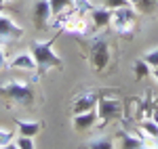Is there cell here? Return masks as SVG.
I'll use <instances>...</instances> for the list:
<instances>
[{"label": "cell", "mask_w": 158, "mask_h": 149, "mask_svg": "<svg viewBox=\"0 0 158 149\" xmlns=\"http://www.w3.org/2000/svg\"><path fill=\"white\" fill-rule=\"evenodd\" d=\"M85 38L86 40H82V44L86 49V59L97 74H103L112 61V46H110L108 36L106 34H93V36Z\"/></svg>", "instance_id": "1"}, {"label": "cell", "mask_w": 158, "mask_h": 149, "mask_svg": "<svg viewBox=\"0 0 158 149\" xmlns=\"http://www.w3.org/2000/svg\"><path fill=\"white\" fill-rule=\"evenodd\" d=\"M55 40H57V36L49 38V40H44V42L36 40V42L30 44V53H32V57H34V61H36V78L44 76L51 67H63L61 57L53 50Z\"/></svg>", "instance_id": "2"}, {"label": "cell", "mask_w": 158, "mask_h": 149, "mask_svg": "<svg viewBox=\"0 0 158 149\" xmlns=\"http://www.w3.org/2000/svg\"><path fill=\"white\" fill-rule=\"evenodd\" d=\"M0 97L6 101H13L15 105H23V107H32L36 101V90L30 82L23 80H9L0 86Z\"/></svg>", "instance_id": "3"}, {"label": "cell", "mask_w": 158, "mask_h": 149, "mask_svg": "<svg viewBox=\"0 0 158 149\" xmlns=\"http://www.w3.org/2000/svg\"><path fill=\"white\" fill-rule=\"evenodd\" d=\"M137 25V13L133 6H122V9H114L112 13V27L124 38H131Z\"/></svg>", "instance_id": "4"}, {"label": "cell", "mask_w": 158, "mask_h": 149, "mask_svg": "<svg viewBox=\"0 0 158 149\" xmlns=\"http://www.w3.org/2000/svg\"><path fill=\"white\" fill-rule=\"evenodd\" d=\"M97 116H99V122L101 124L112 122L114 118H120L122 116V103L118 99H114V97H99Z\"/></svg>", "instance_id": "5"}, {"label": "cell", "mask_w": 158, "mask_h": 149, "mask_svg": "<svg viewBox=\"0 0 158 149\" xmlns=\"http://www.w3.org/2000/svg\"><path fill=\"white\" fill-rule=\"evenodd\" d=\"M21 36H23V27L13 17L0 13V44H6L11 40H19Z\"/></svg>", "instance_id": "6"}, {"label": "cell", "mask_w": 158, "mask_h": 149, "mask_svg": "<svg viewBox=\"0 0 158 149\" xmlns=\"http://www.w3.org/2000/svg\"><path fill=\"white\" fill-rule=\"evenodd\" d=\"M32 19H34V27L36 29H47L53 19L49 0H36L34 2V11H32Z\"/></svg>", "instance_id": "7"}, {"label": "cell", "mask_w": 158, "mask_h": 149, "mask_svg": "<svg viewBox=\"0 0 158 149\" xmlns=\"http://www.w3.org/2000/svg\"><path fill=\"white\" fill-rule=\"evenodd\" d=\"M99 103V92L97 90H85L82 95H78L72 103V113H82L95 109Z\"/></svg>", "instance_id": "8"}, {"label": "cell", "mask_w": 158, "mask_h": 149, "mask_svg": "<svg viewBox=\"0 0 158 149\" xmlns=\"http://www.w3.org/2000/svg\"><path fill=\"white\" fill-rule=\"evenodd\" d=\"M61 32L72 34V36H76V38H82V36H86V32H89V25H86L85 17H82L80 13L74 11L72 15L68 17V21H65V25H63Z\"/></svg>", "instance_id": "9"}, {"label": "cell", "mask_w": 158, "mask_h": 149, "mask_svg": "<svg viewBox=\"0 0 158 149\" xmlns=\"http://www.w3.org/2000/svg\"><path fill=\"white\" fill-rule=\"evenodd\" d=\"M72 124H74V130H78V132H85V130H91L93 126H97V124H99L97 107H95V109H91V112L74 113Z\"/></svg>", "instance_id": "10"}, {"label": "cell", "mask_w": 158, "mask_h": 149, "mask_svg": "<svg viewBox=\"0 0 158 149\" xmlns=\"http://www.w3.org/2000/svg\"><path fill=\"white\" fill-rule=\"evenodd\" d=\"M6 67L11 69H25V72H36V61L32 57V53H17L11 61L6 63Z\"/></svg>", "instance_id": "11"}, {"label": "cell", "mask_w": 158, "mask_h": 149, "mask_svg": "<svg viewBox=\"0 0 158 149\" xmlns=\"http://www.w3.org/2000/svg\"><path fill=\"white\" fill-rule=\"evenodd\" d=\"M112 9H91V21H93V27L95 29H103V27H108L112 25Z\"/></svg>", "instance_id": "12"}, {"label": "cell", "mask_w": 158, "mask_h": 149, "mask_svg": "<svg viewBox=\"0 0 158 149\" xmlns=\"http://www.w3.org/2000/svg\"><path fill=\"white\" fill-rule=\"evenodd\" d=\"M15 126H17L19 135H25L32 139L42 130V122H38V120H15Z\"/></svg>", "instance_id": "13"}, {"label": "cell", "mask_w": 158, "mask_h": 149, "mask_svg": "<svg viewBox=\"0 0 158 149\" xmlns=\"http://www.w3.org/2000/svg\"><path fill=\"white\" fill-rule=\"evenodd\" d=\"M118 145L120 147H127V149H141V147H150L146 141L141 137H137V135H131V132H120L118 135Z\"/></svg>", "instance_id": "14"}, {"label": "cell", "mask_w": 158, "mask_h": 149, "mask_svg": "<svg viewBox=\"0 0 158 149\" xmlns=\"http://www.w3.org/2000/svg\"><path fill=\"white\" fill-rule=\"evenodd\" d=\"M139 128H141V130H143V132H146V135L152 139L154 143H158V124L152 120V118L141 120V122H139Z\"/></svg>", "instance_id": "15"}, {"label": "cell", "mask_w": 158, "mask_h": 149, "mask_svg": "<svg viewBox=\"0 0 158 149\" xmlns=\"http://www.w3.org/2000/svg\"><path fill=\"white\" fill-rule=\"evenodd\" d=\"M135 9L143 15H152L158 11V0H137L135 2Z\"/></svg>", "instance_id": "16"}, {"label": "cell", "mask_w": 158, "mask_h": 149, "mask_svg": "<svg viewBox=\"0 0 158 149\" xmlns=\"http://www.w3.org/2000/svg\"><path fill=\"white\" fill-rule=\"evenodd\" d=\"M49 4H51L53 17L63 13V11H68V9H74V0H49Z\"/></svg>", "instance_id": "17"}, {"label": "cell", "mask_w": 158, "mask_h": 149, "mask_svg": "<svg viewBox=\"0 0 158 149\" xmlns=\"http://www.w3.org/2000/svg\"><path fill=\"white\" fill-rule=\"evenodd\" d=\"M150 74H152V65L146 59H137L135 61V78L141 80V78H148Z\"/></svg>", "instance_id": "18"}, {"label": "cell", "mask_w": 158, "mask_h": 149, "mask_svg": "<svg viewBox=\"0 0 158 149\" xmlns=\"http://www.w3.org/2000/svg\"><path fill=\"white\" fill-rule=\"evenodd\" d=\"M11 147H15V149H36V143L32 141V137L19 135V137L11 143Z\"/></svg>", "instance_id": "19"}, {"label": "cell", "mask_w": 158, "mask_h": 149, "mask_svg": "<svg viewBox=\"0 0 158 149\" xmlns=\"http://www.w3.org/2000/svg\"><path fill=\"white\" fill-rule=\"evenodd\" d=\"M86 147H91V149H112L114 143H112L108 137H95L93 141L86 143Z\"/></svg>", "instance_id": "20"}, {"label": "cell", "mask_w": 158, "mask_h": 149, "mask_svg": "<svg viewBox=\"0 0 158 149\" xmlns=\"http://www.w3.org/2000/svg\"><path fill=\"white\" fill-rule=\"evenodd\" d=\"M13 139H15V132H13V130H4V128H0V149L11 147Z\"/></svg>", "instance_id": "21"}, {"label": "cell", "mask_w": 158, "mask_h": 149, "mask_svg": "<svg viewBox=\"0 0 158 149\" xmlns=\"http://www.w3.org/2000/svg\"><path fill=\"white\" fill-rule=\"evenodd\" d=\"M91 9H93L91 0H74V11L76 13L85 15V13H91Z\"/></svg>", "instance_id": "22"}, {"label": "cell", "mask_w": 158, "mask_h": 149, "mask_svg": "<svg viewBox=\"0 0 158 149\" xmlns=\"http://www.w3.org/2000/svg\"><path fill=\"white\" fill-rule=\"evenodd\" d=\"M103 6L106 9H122V6H133L129 0H103Z\"/></svg>", "instance_id": "23"}, {"label": "cell", "mask_w": 158, "mask_h": 149, "mask_svg": "<svg viewBox=\"0 0 158 149\" xmlns=\"http://www.w3.org/2000/svg\"><path fill=\"white\" fill-rule=\"evenodd\" d=\"M143 59H146L152 67H156V65H158V49H152L150 53H146V57H143Z\"/></svg>", "instance_id": "24"}, {"label": "cell", "mask_w": 158, "mask_h": 149, "mask_svg": "<svg viewBox=\"0 0 158 149\" xmlns=\"http://www.w3.org/2000/svg\"><path fill=\"white\" fill-rule=\"evenodd\" d=\"M2 67H6V55H4V50H2V44H0V69Z\"/></svg>", "instance_id": "25"}, {"label": "cell", "mask_w": 158, "mask_h": 149, "mask_svg": "<svg viewBox=\"0 0 158 149\" xmlns=\"http://www.w3.org/2000/svg\"><path fill=\"white\" fill-rule=\"evenodd\" d=\"M152 120H154V122H156V124H158V107H156V109H154V112H152Z\"/></svg>", "instance_id": "26"}, {"label": "cell", "mask_w": 158, "mask_h": 149, "mask_svg": "<svg viewBox=\"0 0 158 149\" xmlns=\"http://www.w3.org/2000/svg\"><path fill=\"white\" fill-rule=\"evenodd\" d=\"M152 76H154V80L158 82V65H156V67H152Z\"/></svg>", "instance_id": "27"}, {"label": "cell", "mask_w": 158, "mask_h": 149, "mask_svg": "<svg viewBox=\"0 0 158 149\" xmlns=\"http://www.w3.org/2000/svg\"><path fill=\"white\" fill-rule=\"evenodd\" d=\"M6 2H17V0H0V6H2V4H6Z\"/></svg>", "instance_id": "28"}, {"label": "cell", "mask_w": 158, "mask_h": 149, "mask_svg": "<svg viewBox=\"0 0 158 149\" xmlns=\"http://www.w3.org/2000/svg\"><path fill=\"white\" fill-rule=\"evenodd\" d=\"M129 2H131V4H135V2H137V0H129Z\"/></svg>", "instance_id": "29"}]
</instances>
